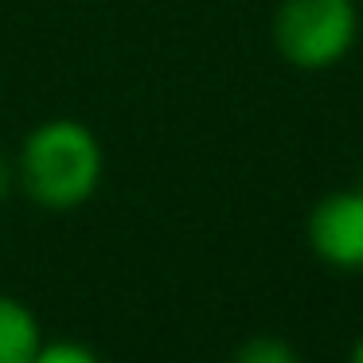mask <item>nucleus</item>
Masks as SVG:
<instances>
[{"mask_svg":"<svg viewBox=\"0 0 363 363\" xmlns=\"http://www.w3.org/2000/svg\"><path fill=\"white\" fill-rule=\"evenodd\" d=\"M347 363H363V336L352 344V359H347Z\"/></svg>","mask_w":363,"mask_h":363,"instance_id":"6e6552de","label":"nucleus"},{"mask_svg":"<svg viewBox=\"0 0 363 363\" xmlns=\"http://www.w3.org/2000/svg\"><path fill=\"white\" fill-rule=\"evenodd\" d=\"M40 344H43L40 316L24 301L0 293V363H28Z\"/></svg>","mask_w":363,"mask_h":363,"instance_id":"20e7f679","label":"nucleus"},{"mask_svg":"<svg viewBox=\"0 0 363 363\" xmlns=\"http://www.w3.org/2000/svg\"><path fill=\"white\" fill-rule=\"evenodd\" d=\"M359 191H363V188H359Z\"/></svg>","mask_w":363,"mask_h":363,"instance_id":"1a4fd4ad","label":"nucleus"},{"mask_svg":"<svg viewBox=\"0 0 363 363\" xmlns=\"http://www.w3.org/2000/svg\"><path fill=\"white\" fill-rule=\"evenodd\" d=\"M355 40V0H281L274 12V48L297 71H328L344 63Z\"/></svg>","mask_w":363,"mask_h":363,"instance_id":"f03ea898","label":"nucleus"},{"mask_svg":"<svg viewBox=\"0 0 363 363\" xmlns=\"http://www.w3.org/2000/svg\"><path fill=\"white\" fill-rule=\"evenodd\" d=\"M12 188H16V160L0 149V203L12 196Z\"/></svg>","mask_w":363,"mask_h":363,"instance_id":"0eeeda50","label":"nucleus"},{"mask_svg":"<svg viewBox=\"0 0 363 363\" xmlns=\"http://www.w3.org/2000/svg\"><path fill=\"white\" fill-rule=\"evenodd\" d=\"M16 188L43 211H74L102 188L106 152L90 125L74 118L40 121L16 157Z\"/></svg>","mask_w":363,"mask_h":363,"instance_id":"f257e3e1","label":"nucleus"},{"mask_svg":"<svg viewBox=\"0 0 363 363\" xmlns=\"http://www.w3.org/2000/svg\"><path fill=\"white\" fill-rule=\"evenodd\" d=\"M28 363H102V359H98L94 347L79 344V340H43Z\"/></svg>","mask_w":363,"mask_h":363,"instance_id":"423d86ee","label":"nucleus"},{"mask_svg":"<svg viewBox=\"0 0 363 363\" xmlns=\"http://www.w3.org/2000/svg\"><path fill=\"white\" fill-rule=\"evenodd\" d=\"M308 246L332 269H363V191H332L308 215Z\"/></svg>","mask_w":363,"mask_h":363,"instance_id":"7ed1b4c3","label":"nucleus"},{"mask_svg":"<svg viewBox=\"0 0 363 363\" xmlns=\"http://www.w3.org/2000/svg\"><path fill=\"white\" fill-rule=\"evenodd\" d=\"M230 363H301V355L293 352V344L277 336H254L238 347Z\"/></svg>","mask_w":363,"mask_h":363,"instance_id":"39448f33","label":"nucleus"}]
</instances>
